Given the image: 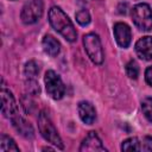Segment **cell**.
<instances>
[{
    "mask_svg": "<svg viewBox=\"0 0 152 152\" xmlns=\"http://www.w3.org/2000/svg\"><path fill=\"white\" fill-rule=\"evenodd\" d=\"M49 21L51 26L61 33L68 42H75L77 38V32L69 19V17L57 6H53L49 11Z\"/></svg>",
    "mask_w": 152,
    "mask_h": 152,
    "instance_id": "obj_1",
    "label": "cell"
},
{
    "mask_svg": "<svg viewBox=\"0 0 152 152\" xmlns=\"http://www.w3.org/2000/svg\"><path fill=\"white\" fill-rule=\"evenodd\" d=\"M38 128H39V132H40L42 137L46 141H49L50 144L55 145L59 150L64 148L63 141H62V139H61L56 127L53 126L51 119L49 118V115L44 110L40 112L39 115H38Z\"/></svg>",
    "mask_w": 152,
    "mask_h": 152,
    "instance_id": "obj_2",
    "label": "cell"
},
{
    "mask_svg": "<svg viewBox=\"0 0 152 152\" xmlns=\"http://www.w3.org/2000/svg\"><path fill=\"white\" fill-rule=\"evenodd\" d=\"M134 25L141 31H150L152 28V10L147 4H138L131 12Z\"/></svg>",
    "mask_w": 152,
    "mask_h": 152,
    "instance_id": "obj_3",
    "label": "cell"
},
{
    "mask_svg": "<svg viewBox=\"0 0 152 152\" xmlns=\"http://www.w3.org/2000/svg\"><path fill=\"white\" fill-rule=\"evenodd\" d=\"M83 45L84 50L88 55V57L91 59L93 63L95 64H101L104 58L103 49L101 40L97 34L95 33H88L83 37Z\"/></svg>",
    "mask_w": 152,
    "mask_h": 152,
    "instance_id": "obj_4",
    "label": "cell"
},
{
    "mask_svg": "<svg viewBox=\"0 0 152 152\" xmlns=\"http://www.w3.org/2000/svg\"><path fill=\"white\" fill-rule=\"evenodd\" d=\"M43 11H44L43 0H30L23 6L20 18L24 24L31 25L40 19V17L43 15Z\"/></svg>",
    "mask_w": 152,
    "mask_h": 152,
    "instance_id": "obj_5",
    "label": "cell"
},
{
    "mask_svg": "<svg viewBox=\"0 0 152 152\" xmlns=\"http://www.w3.org/2000/svg\"><path fill=\"white\" fill-rule=\"evenodd\" d=\"M44 81H45V88L48 95L53 100H61L65 93V87L61 77L53 70H48L45 72Z\"/></svg>",
    "mask_w": 152,
    "mask_h": 152,
    "instance_id": "obj_6",
    "label": "cell"
},
{
    "mask_svg": "<svg viewBox=\"0 0 152 152\" xmlns=\"http://www.w3.org/2000/svg\"><path fill=\"white\" fill-rule=\"evenodd\" d=\"M1 113L5 118L10 120L17 116L18 114H20L18 109V104L14 100V96L5 87L1 88Z\"/></svg>",
    "mask_w": 152,
    "mask_h": 152,
    "instance_id": "obj_7",
    "label": "cell"
},
{
    "mask_svg": "<svg viewBox=\"0 0 152 152\" xmlns=\"http://www.w3.org/2000/svg\"><path fill=\"white\" fill-rule=\"evenodd\" d=\"M113 31H114V37H115L118 45L124 49L128 48L132 40V33H131L129 26L125 23H116L114 25Z\"/></svg>",
    "mask_w": 152,
    "mask_h": 152,
    "instance_id": "obj_8",
    "label": "cell"
},
{
    "mask_svg": "<svg viewBox=\"0 0 152 152\" xmlns=\"http://www.w3.org/2000/svg\"><path fill=\"white\" fill-rule=\"evenodd\" d=\"M80 151L84 152V151H91V152H103L107 151L106 147L102 145L101 139L99 138V135L96 134V132H89L88 135L83 139L81 146H80Z\"/></svg>",
    "mask_w": 152,
    "mask_h": 152,
    "instance_id": "obj_9",
    "label": "cell"
},
{
    "mask_svg": "<svg viewBox=\"0 0 152 152\" xmlns=\"http://www.w3.org/2000/svg\"><path fill=\"white\" fill-rule=\"evenodd\" d=\"M135 53L139 58L144 61H151L152 59V37L146 36L140 38L135 43Z\"/></svg>",
    "mask_w": 152,
    "mask_h": 152,
    "instance_id": "obj_10",
    "label": "cell"
},
{
    "mask_svg": "<svg viewBox=\"0 0 152 152\" xmlns=\"http://www.w3.org/2000/svg\"><path fill=\"white\" fill-rule=\"evenodd\" d=\"M12 121V125L13 127L15 128V131L23 135L24 138L26 139H32L34 137V131H33V127L30 122H27L20 114H18L17 116H14L13 119H11Z\"/></svg>",
    "mask_w": 152,
    "mask_h": 152,
    "instance_id": "obj_11",
    "label": "cell"
},
{
    "mask_svg": "<svg viewBox=\"0 0 152 152\" xmlns=\"http://www.w3.org/2000/svg\"><path fill=\"white\" fill-rule=\"evenodd\" d=\"M78 115L81 120L87 125H91L96 120V110L94 106L88 101H81L78 103Z\"/></svg>",
    "mask_w": 152,
    "mask_h": 152,
    "instance_id": "obj_12",
    "label": "cell"
},
{
    "mask_svg": "<svg viewBox=\"0 0 152 152\" xmlns=\"http://www.w3.org/2000/svg\"><path fill=\"white\" fill-rule=\"evenodd\" d=\"M42 44H43V49H44V51H45L49 56H51V57H56V56L59 53L61 44H59V42H58L56 38H53L52 36H50V34L44 36Z\"/></svg>",
    "mask_w": 152,
    "mask_h": 152,
    "instance_id": "obj_13",
    "label": "cell"
},
{
    "mask_svg": "<svg viewBox=\"0 0 152 152\" xmlns=\"http://www.w3.org/2000/svg\"><path fill=\"white\" fill-rule=\"evenodd\" d=\"M11 152V151H19V147L17 146V144L14 142V140L12 138H10L6 134H1L0 137V152Z\"/></svg>",
    "mask_w": 152,
    "mask_h": 152,
    "instance_id": "obj_14",
    "label": "cell"
},
{
    "mask_svg": "<svg viewBox=\"0 0 152 152\" xmlns=\"http://www.w3.org/2000/svg\"><path fill=\"white\" fill-rule=\"evenodd\" d=\"M121 150L122 151H142V144L141 140L138 138H128L121 144Z\"/></svg>",
    "mask_w": 152,
    "mask_h": 152,
    "instance_id": "obj_15",
    "label": "cell"
},
{
    "mask_svg": "<svg viewBox=\"0 0 152 152\" xmlns=\"http://www.w3.org/2000/svg\"><path fill=\"white\" fill-rule=\"evenodd\" d=\"M24 74L26 80H37V76L39 74V68L34 61H28L25 64L24 68Z\"/></svg>",
    "mask_w": 152,
    "mask_h": 152,
    "instance_id": "obj_16",
    "label": "cell"
},
{
    "mask_svg": "<svg viewBox=\"0 0 152 152\" xmlns=\"http://www.w3.org/2000/svg\"><path fill=\"white\" fill-rule=\"evenodd\" d=\"M141 109L145 118L152 122V97H146L141 102Z\"/></svg>",
    "mask_w": 152,
    "mask_h": 152,
    "instance_id": "obj_17",
    "label": "cell"
},
{
    "mask_svg": "<svg viewBox=\"0 0 152 152\" xmlns=\"http://www.w3.org/2000/svg\"><path fill=\"white\" fill-rule=\"evenodd\" d=\"M126 74L128 75V77L135 80L138 78L139 76V65L135 61H129L127 64H126Z\"/></svg>",
    "mask_w": 152,
    "mask_h": 152,
    "instance_id": "obj_18",
    "label": "cell"
},
{
    "mask_svg": "<svg viewBox=\"0 0 152 152\" xmlns=\"http://www.w3.org/2000/svg\"><path fill=\"white\" fill-rule=\"evenodd\" d=\"M76 21L82 25V26H86L90 23V14L87 10H80L77 13H76Z\"/></svg>",
    "mask_w": 152,
    "mask_h": 152,
    "instance_id": "obj_19",
    "label": "cell"
},
{
    "mask_svg": "<svg viewBox=\"0 0 152 152\" xmlns=\"http://www.w3.org/2000/svg\"><path fill=\"white\" fill-rule=\"evenodd\" d=\"M25 86H26V90L30 95H37L40 91V88H39L37 80H26Z\"/></svg>",
    "mask_w": 152,
    "mask_h": 152,
    "instance_id": "obj_20",
    "label": "cell"
},
{
    "mask_svg": "<svg viewBox=\"0 0 152 152\" xmlns=\"http://www.w3.org/2000/svg\"><path fill=\"white\" fill-rule=\"evenodd\" d=\"M142 144V151H152V138L151 137H145L141 140Z\"/></svg>",
    "mask_w": 152,
    "mask_h": 152,
    "instance_id": "obj_21",
    "label": "cell"
},
{
    "mask_svg": "<svg viewBox=\"0 0 152 152\" xmlns=\"http://www.w3.org/2000/svg\"><path fill=\"white\" fill-rule=\"evenodd\" d=\"M145 80L147 82V84H150L152 87V66H148L145 71Z\"/></svg>",
    "mask_w": 152,
    "mask_h": 152,
    "instance_id": "obj_22",
    "label": "cell"
}]
</instances>
